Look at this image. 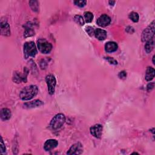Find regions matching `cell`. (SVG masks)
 Returning <instances> with one entry per match:
<instances>
[{
  "mask_svg": "<svg viewBox=\"0 0 155 155\" xmlns=\"http://www.w3.org/2000/svg\"><path fill=\"white\" fill-rule=\"evenodd\" d=\"M38 92L36 86L30 85L25 87L20 92L19 97L23 101H28L35 96Z\"/></svg>",
  "mask_w": 155,
  "mask_h": 155,
  "instance_id": "1",
  "label": "cell"
},
{
  "mask_svg": "<svg viewBox=\"0 0 155 155\" xmlns=\"http://www.w3.org/2000/svg\"><path fill=\"white\" fill-rule=\"evenodd\" d=\"M66 121V117L63 114L59 113L54 117L50 123V126L54 130L59 129L63 126Z\"/></svg>",
  "mask_w": 155,
  "mask_h": 155,
  "instance_id": "2",
  "label": "cell"
},
{
  "mask_svg": "<svg viewBox=\"0 0 155 155\" xmlns=\"http://www.w3.org/2000/svg\"><path fill=\"white\" fill-rule=\"evenodd\" d=\"M24 53L25 58L27 59L29 56L34 57L37 54V50L34 42L30 41L27 42L24 45Z\"/></svg>",
  "mask_w": 155,
  "mask_h": 155,
  "instance_id": "3",
  "label": "cell"
},
{
  "mask_svg": "<svg viewBox=\"0 0 155 155\" xmlns=\"http://www.w3.org/2000/svg\"><path fill=\"white\" fill-rule=\"evenodd\" d=\"M154 21H153L152 23L145 29L142 34L141 39L142 42H147L154 37Z\"/></svg>",
  "mask_w": 155,
  "mask_h": 155,
  "instance_id": "4",
  "label": "cell"
},
{
  "mask_svg": "<svg viewBox=\"0 0 155 155\" xmlns=\"http://www.w3.org/2000/svg\"><path fill=\"white\" fill-rule=\"evenodd\" d=\"M38 47L39 50L41 53L46 54H49L52 49V46L51 44L47 42V41L44 39H40L37 42Z\"/></svg>",
  "mask_w": 155,
  "mask_h": 155,
  "instance_id": "5",
  "label": "cell"
},
{
  "mask_svg": "<svg viewBox=\"0 0 155 155\" xmlns=\"http://www.w3.org/2000/svg\"><path fill=\"white\" fill-rule=\"evenodd\" d=\"M46 81L48 86V91L50 95H53L55 90L56 80L53 75H49L46 78Z\"/></svg>",
  "mask_w": 155,
  "mask_h": 155,
  "instance_id": "6",
  "label": "cell"
},
{
  "mask_svg": "<svg viewBox=\"0 0 155 155\" xmlns=\"http://www.w3.org/2000/svg\"><path fill=\"white\" fill-rule=\"evenodd\" d=\"M83 152V146L80 142H77L72 145L69 151L67 152V154H81Z\"/></svg>",
  "mask_w": 155,
  "mask_h": 155,
  "instance_id": "7",
  "label": "cell"
},
{
  "mask_svg": "<svg viewBox=\"0 0 155 155\" xmlns=\"http://www.w3.org/2000/svg\"><path fill=\"white\" fill-rule=\"evenodd\" d=\"M90 131L92 136L96 138H99L102 135V126L100 124H96L90 128Z\"/></svg>",
  "mask_w": 155,
  "mask_h": 155,
  "instance_id": "8",
  "label": "cell"
},
{
  "mask_svg": "<svg viewBox=\"0 0 155 155\" xmlns=\"http://www.w3.org/2000/svg\"><path fill=\"white\" fill-rule=\"evenodd\" d=\"M110 18L106 14H103L97 19V24L99 26L106 27L110 23Z\"/></svg>",
  "mask_w": 155,
  "mask_h": 155,
  "instance_id": "9",
  "label": "cell"
},
{
  "mask_svg": "<svg viewBox=\"0 0 155 155\" xmlns=\"http://www.w3.org/2000/svg\"><path fill=\"white\" fill-rule=\"evenodd\" d=\"M1 34L4 36H9L10 35V26L6 21H3V19L1 21Z\"/></svg>",
  "mask_w": 155,
  "mask_h": 155,
  "instance_id": "10",
  "label": "cell"
},
{
  "mask_svg": "<svg viewBox=\"0 0 155 155\" xmlns=\"http://www.w3.org/2000/svg\"><path fill=\"white\" fill-rule=\"evenodd\" d=\"M58 144L56 139H49L46 141L44 145V149L46 151H50L57 147Z\"/></svg>",
  "mask_w": 155,
  "mask_h": 155,
  "instance_id": "11",
  "label": "cell"
},
{
  "mask_svg": "<svg viewBox=\"0 0 155 155\" xmlns=\"http://www.w3.org/2000/svg\"><path fill=\"white\" fill-rule=\"evenodd\" d=\"M43 104V102L42 101L39 99H35L34 101L25 103V104H24L23 106H24V108L25 109H32V108L40 107Z\"/></svg>",
  "mask_w": 155,
  "mask_h": 155,
  "instance_id": "12",
  "label": "cell"
},
{
  "mask_svg": "<svg viewBox=\"0 0 155 155\" xmlns=\"http://www.w3.org/2000/svg\"><path fill=\"white\" fill-rule=\"evenodd\" d=\"M95 37L100 40V41H103L106 39L107 38V32L106 31L104 30H102L101 29H97L95 30Z\"/></svg>",
  "mask_w": 155,
  "mask_h": 155,
  "instance_id": "13",
  "label": "cell"
},
{
  "mask_svg": "<svg viewBox=\"0 0 155 155\" xmlns=\"http://www.w3.org/2000/svg\"><path fill=\"white\" fill-rule=\"evenodd\" d=\"M105 49L106 51L109 53L114 52V51H115L118 49V45L115 42L110 41V42L106 43L105 46Z\"/></svg>",
  "mask_w": 155,
  "mask_h": 155,
  "instance_id": "14",
  "label": "cell"
},
{
  "mask_svg": "<svg viewBox=\"0 0 155 155\" xmlns=\"http://www.w3.org/2000/svg\"><path fill=\"white\" fill-rule=\"evenodd\" d=\"M154 75H155L154 69L151 67H149L146 70L145 78L147 81H151L154 77Z\"/></svg>",
  "mask_w": 155,
  "mask_h": 155,
  "instance_id": "15",
  "label": "cell"
},
{
  "mask_svg": "<svg viewBox=\"0 0 155 155\" xmlns=\"http://www.w3.org/2000/svg\"><path fill=\"white\" fill-rule=\"evenodd\" d=\"M11 117V111L8 109H3L1 110V118L3 121L9 120Z\"/></svg>",
  "mask_w": 155,
  "mask_h": 155,
  "instance_id": "16",
  "label": "cell"
},
{
  "mask_svg": "<svg viewBox=\"0 0 155 155\" xmlns=\"http://www.w3.org/2000/svg\"><path fill=\"white\" fill-rule=\"evenodd\" d=\"M154 47V40L153 37L152 39L146 42V44L145 45V50L147 54H150L153 50Z\"/></svg>",
  "mask_w": 155,
  "mask_h": 155,
  "instance_id": "17",
  "label": "cell"
},
{
  "mask_svg": "<svg viewBox=\"0 0 155 155\" xmlns=\"http://www.w3.org/2000/svg\"><path fill=\"white\" fill-rule=\"evenodd\" d=\"M13 80L16 83H20L22 81H26V76H23L21 74H19V72H15L14 74Z\"/></svg>",
  "mask_w": 155,
  "mask_h": 155,
  "instance_id": "18",
  "label": "cell"
},
{
  "mask_svg": "<svg viewBox=\"0 0 155 155\" xmlns=\"http://www.w3.org/2000/svg\"><path fill=\"white\" fill-rule=\"evenodd\" d=\"M29 4L34 12H38L39 11V3L37 1H30Z\"/></svg>",
  "mask_w": 155,
  "mask_h": 155,
  "instance_id": "19",
  "label": "cell"
},
{
  "mask_svg": "<svg viewBox=\"0 0 155 155\" xmlns=\"http://www.w3.org/2000/svg\"><path fill=\"white\" fill-rule=\"evenodd\" d=\"M129 18L134 23H137L139 21V16L138 14L136 12H131L130 14Z\"/></svg>",
  "mask_w": 155,
  "mask_h": 155,
  "instance_id": "20",
  "label": "cell"
},
{
  "mask_svg": "<svg viewBox=\"0 0 155 155\" xmlns=\"http://www.w3.org/2000/svg\"><path fill=\"white\" fill-rule=\"evenodd\" d=\"M74 21L77 24L81 26H83L84 24V21L83 19V18L80 15H75L74 16Z\"/></svg>",
  "mask_w": 155,
  "mask_h": 155,
  "instance_id": "21",
  "label": "cell"
},
{
  "mask_svg": "<svg viewBox=\"0 0 155 155\" xmlns=\"http://www.w3.org/2000/svg\"><path fill=\"white\" fill-rule=\"evenodd\" d=\"M84 17L87 23H91L94 18V15L90 12H86L84 13Z\"/></svg>",
  "mask_w": 155,
  "mask_h": 155,
  "instance_id": "22",
  "label": "cell"
},
{
  "mask_svg": "<svg viewBox=\"0 0 155 155\" xmlns=\"http://www.w3.org/2000/svg\"><path fill=\"white\" fill-rule=\"evenodd\" d=\"M34 35V32L33 29L31 28L29 26H28V27L26 28V31L24 32V36L25 37H27V36H31Z\"/></svg>",
  "mask_w": 155,
  "mask_h": 155,
  "instance_id": "23",
  "label": "cell"
},
{
  "mask_svg": "<svg viewBox=\"0 0 155 155\" xmlns=\"http://www.w3.org/2000/svg\"><path fill=\"white\" fill-rule=\"evenodd\" d=\"M74 3L78 7H83L86 5L87 1L86 0H76V1H74Z\"/></svg>",
  "mask_w": 155,
  "mask_h": 155,
  "instance_id": "24",
  "label": "cell"
},
{
  "mask_svg": "<svg viewBox=\"0 0 155 155\" xmlns=\"http://www.w3.org/2000/svg\"><path fill=\"white\" fill-rule=\"evenodd\" d=\"M86 32H87V34L90 36H94L95 35V30H94V29L92 27H87L86 28Z\"/></svg>",
  "mask_w": 155,
  "mask_h": 155,
  "instance_id": "25",
  "label": "cell"
},
{
  "mask_svg": "<svg viewBox=\"0 0 155 155\" xmlns=\"http://www.w3.org/2000/svg\"><path fill=\"white\" fill-rule=\"evenodd\" d=\"M105 59L106 60L108 61L109 63L111 64H114V65H116L118 64L117 63V61L115 59H113V58H110V57H106Z\"/></svg>",
  "mask_w": 155,
  "mask_h": 155,
  "instance_id": "26",
  "label": "cell"
},
{
  "mask_svg": "<svg viewBox=\"0 0 155 155\" xmlns=\"http://www.w3.org/2000/svg\"><path fill=\"white\" fill-rule=\"evenodd\" d=\"M118 77L121 79H125L127 77V73L125 71H120L118 74Z\"/></svg>",
  "mask_w": 155,
  "mask_h": 155,
  "instance_id": "27",
  "label": "cell"
},
{
  "mask_svg": "<svg viewBox=\"0 0 155 155\" xmlns=\"http://www.w3.org/2000/svg\"><path fill=\"white\" fill-rule=\"evenodd\" d=\"M5 151H6V147H5V145L4 144L3 140L2 139L1 142V153L3 154L4 153H5Z\"/></svg>",
  "mask_w": 155,
  "mask_h": 155,
  "instance_id": "28",
  "label": "cell"
},
{
  "mask_svg": "<svg viewBox=\"0 0 155 155\" xmlns=\"http://www.w3.org/2000/svg\"><path fill=\"white\" fill-rule=\"evenodd\" d=\"M154 82H150V83H149V84L147 85V90H148L149 91H151V90L154 88Z\"/></svg>",
  "mask_w": 155,
  "mask_h": 155,
  "instance_id": "29",
  "label": "cell"
},
{
  "mask_svg": "<svg viewBox=\"0 0 155 155\" xmlns=\"http://www.w3.org/2000/svg\"><path fill=\"white\" fill-rule=\"evenodd\" d=\"M109 3V4H110V5H111V6H113V5H114V4H115L116 2H115V1H110Z\"/></svg>",
  "mask_w": 155,
  "mask_h": 155,
  "instance_id": "30",
  "label": "cell"
},
{
  "mask_svg": "<svg viewBox=\"0 0 155 155\" xmlns=\"http://www.w3.org/2000/svg\"><path fill=\"white\" fill-rule=\"evenodd\" d=\"M154 57H155V56L154 55V56H153V64H155V63H154Z\"/></svg>",
  "mask_w": 155,
  "mask_h": 155,
  "instance_id": "31",
  "label": "cell"
}]
</instances>
